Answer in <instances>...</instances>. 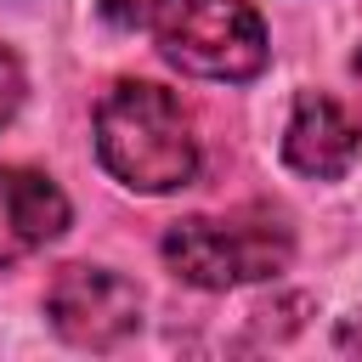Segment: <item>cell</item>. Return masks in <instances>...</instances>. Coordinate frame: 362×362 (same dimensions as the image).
<instances>
[{
    "mask_svg": "<svg viewBox=\"0 0 362 362\" xmlns=\"http://www.w3.org/2000/svg\"><path fill=\"white\" fill-rule=\"evenodd\" d=\"M158 51L192 79L243 85L266 68V23L249 0H170L158 11Z\"/></svg>",
    "mask_w": 362,
    "mask_h": 362,
    "instance_id": "obj_3",
    "label": "cell"
},
{
    "mask_svg": "<svg viewBox=\"0 0 362 362\" xmlns=\"http://www.w3.org/2000/svg\"><path fill=\"white\" fill-rule=\"evenodd\" d=\"M23 96H28V74H23V57H17L11 45H0V130L17 119Z\"/></svg>",
    "mask_w": 362,
    "mask_h": 362,
    "instance_id": "obj_7",
    "label": "cell"
},
{
    "mask_svg": "<svg viewBox=\"0 0 362 362\" xmlns=\"http://www.w3.org/2000/svg\"><path fill=\"white\" fill-rule=\"evenodd\" d=\"M158 255L187 288L221 294L277 277L294 260V226L266 204H243L232 215H187L164 232Z\"/></svg>",
    "mask_w": 362,
    "mask_h": 362,
    "instance_id": "obj_2",
    "label": "cell"
},
{
    "mask_svg": "<svg viewBox=\"0 0 362 362\" xmlns=\"http://www.w3.org/2000/svg\"><path fill=\"white\" fill-rule=\"evenodd\" d=\"M51 328L79 351H113L141 328V288L107 266H62L45 288Z\"/></svg>",
    "mask_w": 362,
    "mask_h": 362,
    "instance_id": "obj_4",
    "label": "cell"
},
{
    "mask_svg": "<svg viewBox=\"0 0 362 362\" xmlns=\"http://www.w3.org/2000/svg\"><path fill=\"white\" fill-rule=\"evenodd\" d=\"M334 345H339L345 356H362V311H356V317H345V322L334 328Z\"/></svg>",
    "mask_w": 362,
    "mask_h": 362,
    "instance_id": "obj_9",
    "label": "cell"
},
{
    "mask_svg": "<svg viewBox=\"0 0 362 362\" xmlns=\"http://www.w3.org/2000/svg\"><path fill=\"white\" fill-rule=\"evenodd\" d=\"M96 158L130 192H175L198 175L192 113L153 79H119L96 102Z\"/></svg>",
    "mask_w": 362,
    "mask_h": 362,
    "instance_id": "obj_1",
    "label": "cell"
},
{
    "mask_svg": "<svg viewBox=\"0 0 362 362\" xmlns=\"http://www.w3.org/2000/svg\"><path fill=\"white\" fill-rule=\"evenodd\" d=\"M96 6H102V17L113 28H141V23H153L164 11V0H96Z\"/></svg>",
    "mask_w": 362,
    "mask_h": 362,
    "instance_id": "obj_8",
    "label": "cell"
},
{
    "mask_svg": "<svg viewBox=\"0 0 362 362\" xmlns=\"http://www.w3.org/2000/svg\"><path fill=\"white\" fill-rule=\"evenodd\" d=\"M68 215L74 209L51 175L23 170V164H0V272L28 260L51 238H62Z\"/></svg>",
    "mask_w": 362,
    "mask_h": 362,
    "instance_id": "obj_6",
    "label": "cell"
},
{
    "mask_svg": "<svg viewBox=\"0 0 362 362\" xmlns=\"http://www.w3.org/2000/svg\"><path fill=\"white\" fill-rule=\"evenodd\" d=\"M351 68H356V79H362V51H356V62H351Z\"/></svg>",
    "mask_w": 362,
    "mask_h": 362,
    "instance_id": "obj_10",
    "label": "cell"
},
{
    "mask_svg": "<svg viewBox=\"0 0 362 362\" xmlns=\"http://www.w3.org/2000/svg\"><path fill=\"white\" fill-rule=\"evenodd\" d=\"M362 153V130L356 119L322 96V90H300L294 96V113L283 124V164L311 175V181H339Z\"/></svg>",
    "mask_w": 362,
    "mask_h": 362,
    "instance_id": "obj_5",
    "label": "cell"
}]
</instances>
